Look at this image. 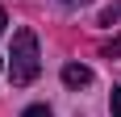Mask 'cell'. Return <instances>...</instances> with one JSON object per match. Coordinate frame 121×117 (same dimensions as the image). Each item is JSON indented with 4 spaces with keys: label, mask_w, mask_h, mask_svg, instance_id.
<instances>
[{
    "label": "cell",
    "mask_w": 121,
    "mask_h": 117,
    "mask_svg": "<svg viewBox=\"0 0 121 117\" xmlns=\"http://www.w3.org/2000/svg\"><path fill=\"white\" fill-rule=\"evenodd\" d=\"M38 71H42V54H38V38L34 29H17L13 34V63H9V80L17 88L38 80Z\"/></svg>",
    "instance_id": "cell-1"
},
{
    "label": "cell",
    "mask_w": 121,
    "mask_h": 117,
    "mask_svg": "<svg viewBox=\"0 0 121 117\" xmlns=\"http://www.w3.org/2000/svg\"><path fill=\"white\" fill-rule=\"evenodd\" d=\"M63 84H67V88H88V84H92V67L67 63V67H63Z\"/></svg>",
    "instance_id": "cell-2"
},
{
    "label": "cell",
    "mask_w": 121,
    "mask_h": 117,
    "mask_svg": "<svg viewBox=\"0 0 121 117\" xmlns=\"http://www.w3.org/2000/svg\"><path fill=\"white\" fill-rule=\"evenodd\" d=\"M100 54H104V58H117V54H121V34L113 38V42H104V46H100Z\"/></svg>",
    "instance_id": "cell-3"
},
{
    "label": "cell",
    "mask_w": 121,
    "mask_h": 117,
    "mask_svg": "<svg viewBox=\"0 0 121 117\" xmlns=\"http://www.w3.org/2000/svg\"><path fill=\"white\" fill-rule=\"evenodd\" d=\"M113 21H121V4H113V9L100 13V25H113Z\"/></svg>",
    "instance_id": "cell-4"
},
{
    "label": "cell",
    "mask_w": 121,
    "mask_h": 117,
    "mask_svg": "<svg viewBox=\"0 0 121 117\" xmlns=\"http://www.w3.org/2000/svg\"><path fill=\"white\" fill-rule=\"evenodd\" d=\"M21 117H54V113H50V109L46 105H29V109H25V113Z\"/></svg>",
    "instance_id": "cell-5"
},
{
    "label": "cell",
    "mask_w": 121,
    "mask_h": 117,
    "mask_svg": "<svg viewBox=\"0 0 121 117\" xmlns=\"http://www.w3.org/2000/svg\"><path fill=\"white\" fill-rule=\"evenodd\" d=\"M109 109H113V117H121V88H113V96H109Z\"/></svg>",
    "instance_id": "cell-6"
},
{
    "label": "cell",
    "mask_w": 121,
    "mask_h": 117,
    "mask_svg": "<svg viewBox=\"0 0 121 117\" xmlns=\"http://www.w3.org/2000/svg\"><path fill=\"white\" fill-rule=\"evenodd\" d=\"M4 25H9V17H4V9H0V34H4Z\"/></svg>",
    "instance_id": "cell-7"
},
{
    "label": "cell",
    "mask_w": 121,
    "mask_h": 117,
    "mask_svg": "<svg viewBox=\"0 0 121 117\" xmlns=\"http://www.w3.org/2000/svg\"><path fill=\"white\" fill-rule=\"evenodd\" d=\"M59 4H88V0H59Z\"/></svg>",
    "instance_id": "cell-8"
},
{
    "label": "cell",
    "mask_w": 121,
    "mask_h": 117,
    "mask_svg": "<svg viewBox=\"0 0 121 117\" xmlns=\"http://www.w3.org/2000/svg\"><path fill=\"white\" fill-rule=\"evenodd\" d=\"M0 71H4V63H0Z\"/></svg>",
    "instance_id": "cell-9"
}]
</instances>
